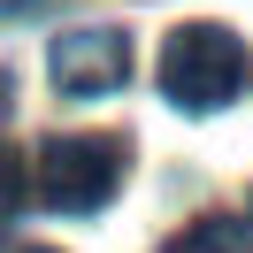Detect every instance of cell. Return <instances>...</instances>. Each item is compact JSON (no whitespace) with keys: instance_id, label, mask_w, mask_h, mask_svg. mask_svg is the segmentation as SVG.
Segmentation results:
<instances>
[{"instance_id":"obj_1","label":"cell","mask_w":253,"mask_h":253,"mask_svg":"<svg viewBox=\"0 0 253 253\" xmlns=\"http://www.w3.org/2000/svg\"><path fill=\"white\" fill-rule=\"evenodd\" d=\"M161 100L184 115H215L230 108L238 92H246V46H238V31H222V23H176L169 39H161Z\"/></svg>"},{"instance_id":"obj_5","label":"cell","mask_w":253,"mask_h":253,"mask_svg":"<svg viewBox=\"0 0 253 253\" xmlns=\"http://www.w3.org/2000/svg\"><path fill=\"white\" fill-rule=\"evenodd\" d=\"M23 200H31V176H23V154H16L8 138H0V222L16 215Z\"/></svg>"},{"instance_id":"obj_6","label":"cell","mask_w":253,"mask_h":253,"mask_svg":"<svg viewBox=\"0 0 253 253\" xmlns=\"http://www.w3.org/2000/svg\"><path fill=\"white\" fill-rule=\"evenodd\" d=\"M31 8H54V0H0V23H8V16H31Z\"/></svg>"},{"instance_id":"obj_3","label":"cell","mask_w":253,"mask_h":253,"mask_svg":"<svg viewBox=\"0 0 253 253\" xmlns=\"http://www.w3.org/2000/svg\"><path fill=\"white\" fill-rule=\"evenodd\" d=\"M46 69H54V84H62L69 100H100V92H115V84L130 77V39L115 31V23L62 31L54 54H46Z\"/></svg>"},{"instance_id":"obj_7","label":"cell","mask_w":253,"mask_h":253,"mask_svg":"<svg viewBox=\"0 0 253 253\" xmlns=\"http://www.w3.org/2000/svg\"><path fill=\"white\" fill-rule=\"evenodd\" d=\"M31 253H54V246H31Z\"/></svg>"},{"instance_id":"obj_4","label":"cell","mask_w":253,"mask_h":253,"mask_svg":"<svg viewBox=\"0 0 253 253\" xmlns=\"http://www.w3.org/2000/svg\"><path fill=\"white\" fill-rule=\"evenodd\" d=\"M161 253H253V230L238 215H200V222H184Z\"/></svg>"},{"instance_id":"obj_2","label":"cell","mask_w":253,"mask_h":253,"mask_svg":"<svg viewBox=\"0 0 253 253\" xmlns=\"http://www.w3.org/2000/svg\"><path fill=\"white\" fill-rule=\"evenodd\" d=\"M130 169V146L123 138H92V130H54L46 146H39V200L54 207V215H92V207L115 200V184H123Z\"/></svg>"}]
</instances>
